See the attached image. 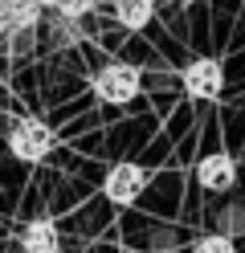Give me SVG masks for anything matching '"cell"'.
I'll list each match as a JSON object with an SVG mask.
<instances>
[{"label":"cell","mask_w":245,"mask_h":253,"mask_svg":"<svg viewBox=\"0 0 245 253\" xmlns=\"http://www.w3.org/2000/svg\"><path fill=\"white\" fill-rule=\"evenodd\" d=\"M90 90L98 94V102L127 106L131 98H139V90H143V70L131 66V61H110V66L90 74Z\"/></svg>","instance_id":"1"},{"label":"cell","mask_w":245,"mask_h":253,"mask_svg":"<svg viewBox=\"0 0 245 253\" xmlns=\"http://www.w3.org/2000/svg\"><path fill=\"white\" fill-rule=\"evenodd\" d=\"M53 147H57L53 126L45 119H37V115H25V119H16L8 126V151H12V160H21V164H41Z\"/></svg>","instance_id":"2"},{"label":"cell","mask_w":245,"mask_h":253,"mask_svg":"<svg viewBox=\"0 0 245 253\" xmlns=\"http://www.w3.org/2000/svg\"><path fill=\"white\" fill-rule=\"evenodd\" d=\"M180 86L192 102H217L225 90V66L217 57H192L184 70H180Z\"/></svg>","instance_id":"3"},{"label":"cell","mask_w":245,"mask_h":253,"mask_svg":"<svg viewBox=\"0 0 245 253\" xmlns=\"http://www.w3.org/2000/svg\"><path fill=\"white\" fill-rule=\"evenodd\" d=\"M143 188H147V168L123 160V164H114V168L106 171V180H102V196L114 204V209H131V204L143 196Z\"/></svg>","instance_id":"4"},{"label":"cell","mask_w":245,"mask_h":253,"mask_svg":"<svg viewBox=\"0 0 245 253\" xmlns=\"http://www.w3.org/2000/svg\"><path fill=\"white\" fill-rule=\"evenodd\" d=\"M196 184L204 192H233L237 184V160L229 151H208L200 164H196Z\"/></svg>","instance_id":"5"},{"label":"cell","mask_w":245,"mask_h":253,"mask_svg":"<svg viewBox=\"0 0 245 253\" xmlns=\"http://www.w3.org/2000/svg\"><path fill=\"white\" fill-rule=\"evenodd\" d=\"M16 241H21V253H61V233L49 216H37V220H25L21 233H16Z\"/></svg>","instance_id":"6"},{"label":"cell","mask_w":245,"mask_h":253,"mask_svg":"<svg viewBox=\"0 0 245 253\" xmlns=\"http://www.w3.org/2000/svg\"><path fill=\"white\" fill-rule=\"evenodd\" d=\"M110 4H114V21L127 33H143L155 21V0H110Z\"/></svg>","instance_id":"7"},{"label":"cell","mask_w":245,"mask_h":253,"mask_svg":"<svg viewBox=\"0 0 245 253\" xmlns=\"http://www.w3.org/2000/svg\"><path fill=\"white\" fill-rule=\"evenodd\" d=\"M41 17H45V12L33 4V0H29V4H12L8 8V33H33V29L41 25Z\"/></svg>","instance_id":"8"},{"label":"cell","mask_w":245,"mask_h":253,"mask_svg":"<svg viewBox=\"0 0 245 253\" xmlns=\"http://www.w3.org/2000/svg\"><path fill=\"white\" fill-rule=\"evenodd\" d=\"M192 253H237V241L225 233H204L200 241L192 245Z\"/></svg>","instance_id":"9"},{"label":"cell","mask_w":245,"mask_h":253,"mask_svg":"<svg viewBox=\"0 0 245 253\" xmlns=\"http://www.w3.org/2000/svg\"><path fill=\"white\" fill-rule=\"evenodd\" d=\"M94 8H98V0H61V4H57V17H61V21H86Z\"/></svg>","instance_id":"10"},{"label":"cell","mask_w":245,"mask_h":253,"mask_svg":"<svg viewBox=\"0 0 245 253\" xmlns=\"http://www.w3.org/2000/svg\"><path fill=\"white\" fill-rule=\"evenodd\" d=\"M217 233H225V237L245 233V212H221V229Z\"/></svg>","instance_id":"11"},{"label":"cell","mask_w":245,"mask_h":253,"mask_svg":"<svg viewBox=\"0 0 245 253\" xmlns=\"http://www.w3.org/2000/svg\"><path fill=\"white\" fill-rule=\"evenodd\" d=\"M4 33H8V8L0 4V37H4Z\"/></svg>","instance_id":"12"},{"label":"cell","mask_w":245,"mask_h":253,"mask_svg":"<svg viewBox=\"0 0 245 253\" xmlns=\"http://www.w3.org/2000/svg\"><path fill=\"white\" fill-rule=\"evenodd\" d=\"M33 4H37V8L45 12V8H57V4H61V0H33Z\"/></svg>","instance_id":"13"},{"label":"cell","mask_w":245,"mask_h":253,"mask_svg":"<svg viewBox=\"0 0 245 253\" xmlns=\"http://www.w3.org/2000/svg\"><path fill=\"white\" fill-rule=\"evenodd\" d=\"M0 4H4V8H12V4H29V0H0Z\"/></svg>","instance_id":"14"},{"label":"cell","mask_w":245,"mask_h":253,"mask_svg":"<svg viewBox=\"0 0 245 253\" xmlns=\"http://www.w3.org/2000/svg\"><path fill=\"white\" fill-rule=\"evenodd\" d=\"M119 253H147V249H119Z\"/></svg>","instance_id":"15"},{"label":"cell","mask_w":245,"mask_h":253,"mask_svg":"<svg viewBox=\"0 0 245 253\" xmlns=\"http://www.w3.org/2000/svg\"><path fill=\"white\" fill-rule=\"evenodd\" d=\"M184 4H196V0H184Z\"/></svg>","instance_id":"16"}]
</instances>
